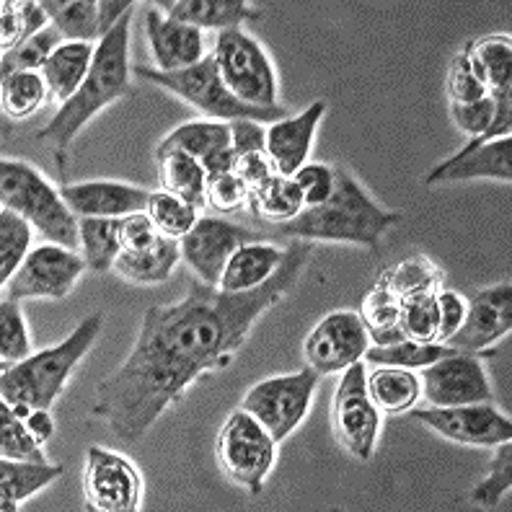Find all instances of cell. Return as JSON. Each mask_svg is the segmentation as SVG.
Instances as JSON below:
<instances>
[{"instance_id": "cell-1", "label": "cell", "mask_w": 512, "mask_h": 512, "mask_svg": "<svg viewBox=\"0 0 512 512\" xmlns=\"http://www.w3.org/2000/svg\"><path fill=\"white\" fill-rule=\"evenodd\" d=\"M311 256L313 241L293 238L275 275L256 290L223 293L189 280L182 300L150 306L125 363L94 388L88 414L107 422L119 443L143 440L202 373L231 365L256 319L298 285Z\"/></svg>"}, {"instance_id": "cell-2", "label": "cell", "mask_w": 512, "mask_h": 512, "mask_svg": "<svg viewBox=\"0 0 512 512\" xmlns=\"http://www.w3.org/2000/svg\"><path fill=\"white\" fill-rule=\"evenodd\" d=\"M130 26L132 13L114 26L107 37L96 44L94 65L88 70L86 81L70 96L65 104H60L55 117L37 132L39 143H47L55 156L57 171L65 174L70 161V148H73L75 135L109 104L130 94Z\"/></svg>"}, {"instance_id": "cell-3", "label": "cell", "mask_w": 512, "mask_h": 512, "mask_svg": "<svg viewBox=\"0 0 512 512\" xmlns=\"http://www.w3.org/2000/svg\"><path fill=\"white\" fill-rule=\"evenodd\" d=\"M401 223V213L386 210L360 187L347 169H334V192L319 207L303 210L290 223L277 225L282 236L300 241H331V244H355L378 249L394 225Z\"/></svg>"}, {"instance_id": "cell-4", "label": "cell", "mask_w": 512, "mask_h": 512, "mask_svg": "<svg viewBox=\"0 0 512 512\" xmlns=\"http://www.w3.org/2000/svg\"><path fill=\"white\" fill-rule=\"evenodd\" d=\"M101 326H104V316L91 313L60 344L3 368L0 399L8 404H29L32 409H52L57 396L68 386L73 370L94 347Z\"/></svg>"}, {"instance_id": "cell-5", "label": "cell", "mask_w": 512, "mask_h": 512, "mask_svg": "<svg viewBox=\"0 0 512 512\" xmlns=\"http://www.w3.org/2000/svg\"><path fill=\"white\" fill-rule=\"evenodd\" d=\"M0 202L32 223L47 244L65 246L75 251L81 246L78 218L63 200V192L52 187L32 163L3 158L0 161Z\"/></svg>"}, {"instance_id": "cell-6", "label": "cell", "mask_w": 512, "mask_h": 512, "mask_svg": "<svg viewBox=\"0 0 512 512\" xmlns=\"http://www.w3.org/2000/svg\"><path fill=\"white\" fill-rule=\"evenodd\" d=\"M135 75L143 78V81L156 83V86L171 91L174 96L192 104L194 109H200L213 122L254 119L259 125L262 122L275 125V122L288 117V109L285 107H251V104H244L241 99H236L228 91V86H225L223 75H220L218 65H215L213 52L202 57L197 65H192L187 70H179V73H161V70H153L148 65H138Z\"/></svg>"}, {"instance_id": "cell-7", "label": "cell", "mask_w": 512, "mask_h": 512, "mask_svg": "<svg viewBox=\"0 0 512 512\" xmlns=\"http://www.w3.org/2000/svg\"><path fill=\"white\" fill-rule=\"evenodd\" d=\"M215 453L223 474L236 487L259 494L264 489V479L275 466L277 440L246 409H236L220 427Z\"/></svg>"}, {"instance_id": "cell-8", "label": "cell", "mask_w": 512, "mask_h": 512, "mask_svg": "<svg viewBox=\"0 0 512 512\" xmlns=\"http://www.w3.org/2000/svg\"><path fill=\"white\" fill-rule=\"evenodd\" d=\"M213 57L225 86L236 99L251 107H280L275 68L254 37L241 29L220 32L215 37Z\"/></svg>"}, {"instance_id": "cell-9", "label": "cell", "mask_w": 512, "mask_h": 512, "mask_svg": "<svg viewBox=\"0 0 512 512\" xmlns=\"http://www.w3.org/2000/svg\"><path fill=\"white\" fill-rule=\"evenodd\" d=\"M316 386H319V375L311 368L290 375H275L251 386L241 401V409H246L256 422H262L264 430L277 443H282L306 419Z\"/></svg>"}, {"instance_id": "cell-10", "label": "cell", "mask_w": 512, "mask_h": 512, "mask_svg": "<svg viewBox=\"0 0 512 512\" xmlns=\"http://www.w3.org/2000/svg\"><path fill=\"white\" fill-rule=\"evenodd\" d=\"M365 365L352 363L342 370V381L334 391V404H331V425L342 445L357 461H370L378 445V432H381V412L370 401L368 386H365Z\"/></svg>"}, {"instance_id": "cell-11", "label": "cell", "mask_w": 512, "mask_h": 512, "mask_svg": "<svg viewBox=\"0 0 512 512\" xmlns=\"http://www.w3.org/2000/svg\"><path fill=\"white\" fill-rule=\"evenodd\" d=\"M83 497L88 510L138 512L143 505V476L125 456L94 445L86 453Z\"/></svg>"}, {"instance_id": "cell-12", "label": "cell", "mask_w": 512, "mask_h": 512, "mask_svg": "<svg viewBox=\"0 0 512 512\" xmlns=\"http://www.w3.org/2000/svg\"><path fill=\"white\" fill-rule=\"evenodd\" d=\"M86 259L57 244H44L29 251L19 272L3 285V298L11 300H63L81 280Z\"/></svg>"}, {"instance_id": "cell-13", "label": "cell", "mask_w": 512, "mask_h": 512, "mask_svg": "<svg viewBox=\"0 0 512 512\" xmlns=\"http://www.w3.org/2000/svg\"><path fill=\"white\" fill-rule=\"evenodd\" d=\"M370 344V334L365 329L360 313L334 311L313 326L303 342L306 365L319 375L342 373L352 363H360Z\"/></svg>"}, {"instance_id": "cell-14", "label": "cell", "mask_w": 512, "mask_h": 512, "mask_svg": "<svg viewBox=\"0 0 512 512\" xmlns=\"http://www.w3.org/2000/svg\"><path fill=\"white\" fill-rule=\"evenodd\" d=\"M412 417L432 432H438L440 438L471 448H494L512 438L510 417L497 412L492 401L414 409Z\"/></svg>"}, {"instance_id": "cell-15", "label": "cell", "mask_w": 512, "mask_h": 512, "mask_svg": "<svg viewBox=\"0 0 512 512\" xmlns=\"http://www.w3.org/2000/svg\"><path fill=\"white\" fill-rule=\"evenodd\" d=\"M254 241L256 233L244 225H236L225 218H213V215H202L179 244H182V259L197 275V280L218 288L228 259L241 246L254 244Z\"/></svg>"}, {"instance_id": "cell-16", "label": "cell", "mask_w": 512, "mask_h": 512, "mask_svg": "<svg viewBox=\"0 0 512 512\" xmlns=\"http://www.w3.org/2000/svg\"><path fill=\"white\" fill-rule=\"evenodd\" d=\"M422 396L430 406H461L492 401V383L474 352L448 355L422 368Z\"/></svg>"}, {"instance_id": "cell-17", "label": "cell", "mask_w": 512, "mask_h": 512, "mask_svg": "<svg viewBox=\"0 0 512 512\" xmlns=\"http://www.w3.org/2000/svg\"><path fill=\"white\" fill-rule=\"evenodd\" d=\"M512 329V285L500 282L476 290L466 303V316L445 344L461 352H481L505 339Z\"/></svg>"}, {"instance_id": "cell-18", "label": "cell", "mask_w": 512, "mask_h": 512, "mask_svg": "<svg viewBox=\"0 0 512 512\" xmlns=\"http://www.w3.org/2000/svg\"><path fill=\"white\" fill-rule=\"evenodd\" d=\"M63 200L73 210L75 218H127V215L145 213L150 194L143 187H132L125 182H78L60 187Z\"/></svg>"}, {"instance_id": "cell-19", "label": "cell", "mask_w": 512, "mask_h": 512, "mask_svg": "<svg viewBox=\"0 0 512 512\" xmlns=\"http://www.w3.org/2000/svg\"><path fill=\"white\" fill-rule=\"evenodd\" d=\"M145 37H148L156 70H161V73H179V70L197 65L205 57V42H202L200 29L166 19L153 6L145 11Z\"/></svg>"}, {"instance_id": "cell-20", "label": "cell", "mask_w": 512, "mask_h": 512, "mask_svg": "<svg viewBox=\"0 0 512 512\" xmlns=\"http://www.w3.org/2000/svg\"><path fill=\"white\" fill-rule=\"evenodd\" d=\"M326 112V101H313L306 112L285 117L267 127V156L272 169L280 176H293L300 166H306L311 153L313 135Z\"/></svg>"}, {"instance_id": "cell-21", "label": "cell", "mask_w": 512, "mask_h": 512, "mask_svg": "<svg viewBox=\"0 0 512 512\" xmlns=\"http://www.w3.org/2000/svg\"><path fill=\"white\" fill-rule=\"evenodd\" d=\"M471 179H494V182H512V138H497L492 143L471 150L466 156H450L438 163L425 176V184L471 182Z\"/></svg>"}, {"instance_id": "cell-22", "label": "cell", "mask_w": 512, "mask_h": 512, "mask_svg": "<svg viewBox=\"0 0 512 512\" xmlns=\"http://www.w3.org/2000/svg\"><path fill=\"white\" fill-rule=\"evenodd\" d=\"M156 8L166 13V19L194 26L200 32L218 29V34L233 32L244 21H256L262 16V11L246 0H158Z\"/></svg>"}, {"instance_id": "cell-23", "label": "cell", "mask_w": 512, "mask_h": 512, "mask_svg": "<svg viewBox=\"0 0 512 512\" xmlns=\"http://www.w3.org/2000/svg\"><path fill=\"white\" fill-rule=\"evenodd\" d=\"M282 256H285V249L262 244V241L241 246L225 264L218 288L223 293H249V290H256L275 275L277 267L282 264Z\"/></svg>"}, {"instance_id": "cell-24", "label": "cell", "mask_w": 512, "mask_h": 512, "mask_svg": "<svg viewBox=\"0 0 512 512\" xmlns=\"http://www.w3.org/2000/svg\"><path fill=\"white\" fill-rule=\"evenodd\" d=\"M63 476V466L50 461H0V510H19L21 502L32 500L34 494L47 489Z\"/></svg>"}, {"instance_id": "cell-25", "label": "cell", "mask_w": 512, "mask_h": 512, "mask_svg": "<svg viewBox=\"0 0 512 512\" xmlns=\"http://www.w3.org/2000/svg\"><path fill=\"white\" fill-rule=\"evenodd\" d=\"M179 262H182V244L176 238L161 236L156 246L138 254L122 251L114 262V272L132 285H161L174 275Z\"/></svg>"}, {"instance_id": "cell-26", "label": "cell", "mask_w": 512, "mask_h": 512, "mask_svg": "<svg viewBox=\"0 0 512 512\" xmlns=\"http://www.w3.org/2000/svg\"><path fill=\"white\" fill-rule=\"evenodd\" d=\"M96 47L86 42H63L52 52V57L44 63L39 73L44 75L50 96L60 104L75 96V91L86 81L88 70L94 65Z\"/></svg>"}, {"instance_id": "cell-27", "label": "cell", "mask_w": 512, "mask_h": 512, "mask_svg": "<svg viewBox=\"0 0 512 512\" xmlns=\"http://www.w3.org/2000/svg\"><path fill=\"white\" fill-rule=\"evenodd\" d=\"M469 60L471 73L476 81L487 88L489 94H502L510 91V75H512V39L502 34L492 37H481L463 50Z\"/></svg>"}, {"instance_id": "cell-28", "label": "cell", "mask_w": 512, "mask_h": 512, "mask_svg": "<svg viewBox=\"0 0 512 512\" xmlns=\"http://www.w3.org/2000/svg\"><path fill=\"white\" fill-rule=\"evenodd\" d=\"M365 386H368L370 401L383 414L412 412L419 396H422V383H419L412 370L406 368H386V365H381L365 378Z\"/></svg>"}, {"instance_id": "cell-29", "label": "cell", "mask_w": 512, "mask_h": 512, "mask_svg": "<svg viewBox=\"0 0 512 512\" xmlns=\"http://www.w3.org/2000/svg\"><path fill=\"white\" fill-rule=\"evenodd\" d=\"M158 179H161L163 192H171L176 197L187 200L200 210L205 205L207 192V171L197 158L187 156L182 150H166L158 153Z\"/></svg>"}, {"instance_id": "cell-30", "label": "cell", "mask_w": 512, "mask_h": 512, "mask_svg": "<svg viewBox=\"0 0 512 512\" xmlns=\"http://www.w3.org/2000/svg\"><path fill=\"white\" fill-rule=\"evenodd\" d=\"M249 205L254 215H259L267 223H290L298 218L306 207H303V194H300L298 184L293 182V176H269L267 182L259 184L249 192Z\"/></svg>"}, {"instance_id": "cell-31", "label": "cell", "mask_w": 512, "mask_h": 512, "mask_svg": "<svg viewBox=\"0 0 512 512\" xmlns=\"http://www.w3.org/2000/svg\"><path fill=\"white\" fill-rule=\"evenodd\" d=\"M231 148V125L228 122H213V119H207V122H187V125L176 127L171 135L161 140L156 145V153H166V150H182L187 156L197 158H207L210 153H218V150Z\"/></svg>"}, {"instance_id": "cell-32", "label": "cell", "mask_w": 512, "mask_h": 512, "mask_svg": "<svg viewBox=\"0 0 512 512\" xmlns=\"http://www.w3.org/2000/svg\"><path fill=\"white\" fill-rule=\"evenodd\" d=\"M456 347L445 342H414V339H399L391 344H375L365 350V360L375 368H427V365L438 363L443 357L456 355Z\"/></svg>"}, {"instance_id": "cell-33", "label": "cell", "mask_w": 512, "mask_h": 512, "mask_svg": "<svg viewBox=\"0 0 512 512\" xmlns=\"http://www.w3.org/2000/svg\"><path fill=\"white\" fill-rule=\"evenodd\" d=\"M50 24L63 34L65 42H101L99 34V3L91 0H42Z\"/></svg>"}, {"instance_id": "cell-34", "label": "cell", "mask_w": 512, "mask_h": 512, "mask_svg": "<svg viewBox=\"0 0 512 512\" xmlns=\"http://www.w3.org/2000/svg\"><path fill=\"white\" fill-rule=\"evenodd\" d=\"M440 282H443V269L438 264H432L427 256L419 254L386 269L378 285H383L388 293H394L399 300H406L414 298V295L438 293Z\"/></svg>"}, {"instance_id": "cell-35", "label": "cell", "mask_w": 512, "mask_h": 512, "mask_svg": "<svg viewBox=\"0 0 512 512\" xmlns=\"http://www.w3.org/2000/svg\"><path fill=\"white\" fill-rule=\"evenodd\" d=\"M81 231V251L86 267L91 272H109L114 269L117 256L122 254L119 246V220L112 218H78Z\"/></svg>"}, {"instance_id": "cell-36", "label": "cell", "mask_w": 512, "mask_h": 512, "mask_svg": "<svg viewBox=\"0 0 512 512\" xmlns=\"http://www.w3.org/2000/svg\"><path fill=\"white\" fill-rule=\"evenodd\" d=\"M360 319H363L365 329H368L370 339L375 344H391L404 339L401 334V300L394 293H388L383 285H375L363 300L360 308Z\"/></svg>"}, {"instance_id": "cell-37", "label": "cell", "mask_w": 512, "mask_h": 512, "mask_svg": "<svg viewBox=\"0 0 512 512\" xmlns=\"http://www.w3.org/2000/svg\"><path fill=\"white\" fill-rule=\"evenodd\" d=\"M50 96V88L42 73H11L0 81V101L3 112L11 119H26L39 112Z\"/></svg>"}, {"instance_id": "cell-38", "label": "cell", "mask_w": 512, "mask_h": 512, "mask_svg": "<svg viewBox=\"0 0 512 512\" xmlns=\"http://www.w3.org/2000/svg\"><path fill=\"white\" fill-rule=\"evenodd\" d=\"M34 228L29 220L16 215L13 210H0V285H8L24 259L29 256Z\"/></svg>"}, {"instance_id": "cell-39", "label": "cell", "mask_w": 512, "mask_h": 512, "mask_svg": "<svg viewBox=\"0 0 512 512\" xmlns=\"http://www.w3.org/2000/svg\"><path fill=\"white\" fill-rule=\"evenodd\" d=\"M145 213L150 215V220L156 223L158 233L161 236L176 238V241H182L189 231L194 228V223L200 220V210L194 205H189L187 200L182 197H176L171 192H153L150 194L148 210Z\"/></svg>"}, {"instance_id": "cell-40", "label": "cell", "mask_w": 512, "mask_h": 512, "mask_svg": "<svg viewBox=\"0 0 512 512\" xmlns=\"http://www.w3.org/2000/svg\"><path fill=\"white\" fill-rule=\"evenodd\" d=\"M438 293L414 295V298L401 300L399 326L404 339H414V342H440Z\"/></svg>"}, {"instance_id": "cell-41", "label": "cell", "mask_w": 512, "mask_h": 512, "mask_svg": "<svg viewBox=\"0 0 512 512\" xmlns=\"http://www.w3.org/2000/svg\"><path fill=\"white\" fill-rule=\"evenodd\" d=\"M0 456L11 461H47L42 443L26 427V419L13 414L8 401H0Z\"/></svg>"}, {"instance_id": "cell-42", "label": "cell", "mask_w": 512, "mask_h": 512, "mask_svg": "<svg viewBox=\"0 0 512 512\" xmlns=\"http://www.w3.org/2000/svg\"><path fill=\"white\" fill-rule=\"evenodd\" d=\"M19 303L21 300L11 298H3L0 303V363L3 368L32 357V339H29V329H26L24 311Z\"/></svg>"}, {"instance_id": "cell-43", "label": "cell", "mask_w": 512, "mask_h": 512, "mask_svg": "<svg viewBox=\"0 0 512 512\" xmlns=\"http://www.w3.org/2000/svg\"><path fill=\"white\" fill-rule=\"evenodd\" d=\"M63 34L57 32L55 26H47L39 34H34L32 39H26L24 44H19L16 50L6 52L3 55V63H0V70L3 75L11 73H39L44 68V63L50 60L52 52L63 44Z\"/></svg>"}, {"instance_id": "cell-44", "label": "cell", "mask_w": 512, "mask_h": 512, "mask_svg": "<svg viewBox=\"0 0 512 512\" xmlns=\"http://www.w3.org/2000/svg\"><path fill=\"white\" fill-rule=\"evenodd\" d=\"M497 453L492 458V469L484 479L471 489L469 500L471 505L484 507V510H494V507L500 505L505 500V494L512 489V445L510 440L505 443L494 445Z\"/></svg>"}, {"instance_id": "cell-45", "label": "cell", "mask_w": 512, "mask_h": 512, "mask_svg": "<svg viewBox=\"0 0 512 512\" xmlns=\"http://www.w3.org/2000/svg\"><path fill=\"white\" fill-rule=\"evenodd\" d=\"M293 182L303 194V207L311 210V207L324 205L334 192V169L326 163H306L295 171Z\"/></svg>"}, {"instance_id": "cell-46", "label": "cell", "mask_w": 512, "mask_h": 512, "mask_svg": "<svg viewBox=\"0 0 512 512\" xmlns=\"http://www.w3.org/2000/svg\"><path fill=\"white\" fill-rule=\"evenodd\" d=\"M205 202L210 205V210L220 215L236 213L249 202V187L236 174L213 176V179H207Z\"/></svg>"}, {"instance_id": "cell-47", "label": "cell", "mask_w": 512, "mask_h": 512, "mask_svg": "<svg viewBox=\"0 0 512 512\" xmlns=\"http://www.w3.org/2000/svg\"><path fill=\"white\" fill-rule=\"evenodd\" d=\"M445 91H448L450 101L453 104H471V101H479L484 96H489V91L476 81V75L471 73L469 60L463 52H458L453 60H450L448 75H445Z\"/></svg>"}, {"instance_id": "cell-48", "label": "cell", "mask_w": 512, "mask_h": 512, "mask_svg": "<svg viewBox=\"0 0 512 512\" xmlns=\"http://www.w3.org/2000/svg\"><path fill=\"white\" fill-rule=\"evenodd\" d=\"M161 241L156 223L150 220L148 213H135L127 218H119V246L127 254H138V251L150 249Z\"/></svg>"}, {"instance_id": "cell-49", "label": "cell", "mask_w": 512, "mask_h": 512, "mask_svg": "<svg viewBox=\"0 0 512 512\" xmlns=\"http://www.w3.org/2000/svg\"><path fill=\"white\" fill-rule=\"evenodd\" d=\"M231 125V148L236 156L246 153H267V130L254 119H236Z\"/></svg>"}, {"instance_id": "cell-50", "label": "cell", "mask_w": 512, "mask_h": 512, "mask_svg": "<svg viewBox=\"0 0 512 512\" xmlns=\"http://www.w3.org/2000/svg\"><path fill=\"white\" fill-rule=\"evenodd\" d=\"M3 16H0V47H3V55L11 50H16L19 44H24L26 39V24L24 13H21V3H3Z\"/></svg>"}, {"instance_id": "cell-51", "label": "cell", "mask_w": 512, "mask_h": 512, "mask_svg": "<svg viewBox=\"0 0 512 512\" xmlns=\"http://www.w3.org/2000/svg\"><path fill=\"white\" fill-rule=\"evenodd\" d=\"M233 174L241 179V182L251 189H256L259 184H264L269 176H275V169H272V161H269L267 153H246V156L236 158V169Z\"/></svg>"}, {"instance_id": "cell-52", "label": "cell", "mask_w": 512, "mask_h": 512, "mask_svg": "<svg viewBox=\"0 0 512 512\" xmlns=\"http://www.w3.org/2000/svg\"><path fill=\"white\" fill-rule=\"evenodd\" d=\"M438 308H440V342H448L463 324L466 316V303L453 290H440L438 293Z\"/></svg>"}, {"instance_id": "cell-53", "label": "cell", "mask_w": 512, "mask_h": 512, "mask_svg": "<svg viewBox=\"0 0 512 512\" xmlns=\"http://www.w3.org/2000/svg\"><path fill=\"white\" fill-rule=\"evenodd\" d=\"M135 3L132 0H101L99 3V34L101 39L112 32L119 21L125 19L127 13H132Z\"/></svg>"}, {"instance_id": "cell-54", "label": "cell", "mask_w": 512, "mask_h": 512, "mask_svg": "<svg viewBox=\"0 0 512 512\" xmlns=\"http://www.w3.org/2000/svg\"><path fill=\"white\" fill-rule=\"evenodd\" d=\"M236 153L233 148L218 150V153H210L207 158H202V169L207 171V179H213V176H223V174H233L236 169Z\"/></svg>"}, {"instance_id": "cell-55", "label": "cell", "mask_w": 512, "mask_h": 512, "mask_svg": "<svg viewBox=\"0 0 512 512\" xmlns=\"http://www.w3.org/2000/svg\"><path fill=\"white\" fill-rule=\"evenodd\" d=\"M26 427L32 430V435L42 445L55 435V419H52L50 409H34L29 419H26Z\"/></svg>"}]
</instances>
